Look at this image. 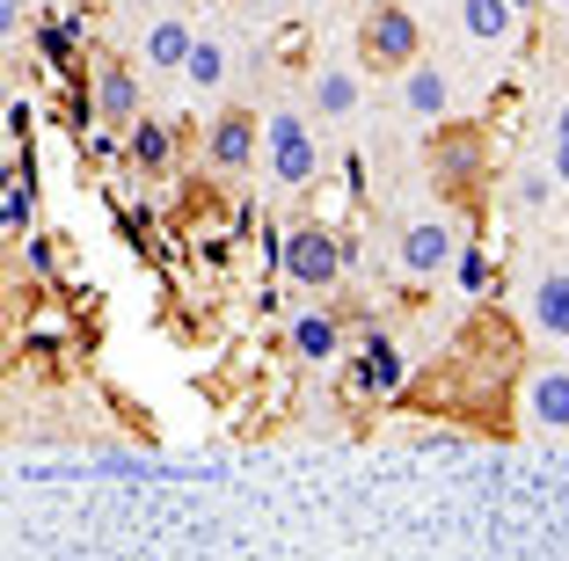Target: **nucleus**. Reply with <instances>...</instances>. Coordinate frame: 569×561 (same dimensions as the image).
Here are the masks:
<instances>
[{
  "instance_id": "obj_6",
  "label": "nucleus",
  "mask_w": 569,
  "mask_h": 561,
  "mask_svg": "<svg viewBox=\"0 0 569 561\" xmlns=\"http://www.w3.org/2000/svg\"><path fill=\"white\" fill-rule=\"evenodd\" d=\"M307 110H315L321 124H358V117H366V67H358V59H321V67L307 73Z\"/></svg>"
},
{
  "instance_id": "obj_7",
  "label": "nucleus",
  "mask_w": 569,
  "mask_h": 561,
  "mask_svg": "<svg viewBox=\"0 0 569 561\" xmlns=\"http://www.w3.org/2000/svg\"><path fill=\"white\" fill-rule=\"evenodd\" d=\"M88 110H96L102 124L132 132L139 117H147V88H139V67H124L118 51H102V59H96V81H88Z\"/></svg>"
},
{
  "instance_id": "obj_12",
  "label": "nucleus",
  "mask_w": 569,
  "mask_h": 561,
  "mask_svg": "<svg viewBox=\"0 0 569 561\" xmlns=\"http://www.w3.org/2000/svg\"><path fill=\"white\" fill-rule=\"evenodd\" d=\"M519 401H526V423H533V430L562 438V430H569V364H540Z\"/></svg>"
},
{
  "instance_id": "obj_4",
  "label": "nucleus",
  "mask_w": 569,
  "mask_h": 561,
  "mask_svg": "<svg viewBox=\"0 0 569 561\" xmlns=\"http://www.w3.org/2000/svg\"><path fill=\"white\" fill-rule=\"evenodd\" d=\"M204 168L212 176H249V168H263V110H249V102H227V110L204 117Z\"/></svg>"
},
{
  "instance_id": "obj_21",
  "label": "nucleus",
  "mask_w": 569,
  "mask_h": 561,
  "mask_svg": "<svg viewBox=\"0 0 569 561\" xmlns=\"http://www.w3.org/2000/svg\"><path fill=\"white\" fill-rule=\"evenodd\" d=\"M37 51H44V67H73V51H81V44L67 37L59 16H44V22H37Z\"/></svg>"
},
{
  "instance_id": "obj_5",
  "label": "nucleus",
  "mask_w": 569,
  "mask_h": 561,
  "mask_svg": "<svg viewBox=\"0 0 569 561\" xmlns=\"http://www.w3.org/2000/svg\"><path fill=\"white\" fill-rule=\"evenodd\" d=\"M452 256H460V227H452L446 212L402 219V233H395V270H402V278L431 284V278H446V270H452Z\"/></svg>"
},
{
  "instance_id": "obj_9",
  "label": "nucleus",
  "mask_w": 569,
  "mask_h": 561,
  "mask_svg": "<svg viewBox=\"0 0 569 561\" xmlns=\"http://www.w3.org/2000/svg\"><path fill=\"white\" fill-rule=\"evenodd\" d=\"M423 168H431L438 182H475L489 168V139L475 132V124H438L431 147H423Z\"/></svg>"
},
{
  "instance_id": "obj_14",
  "label": "nucleus",
  "mask_w": 569,
  "mask_h": 561,
  "mask_svg": "<svg viewBox=\"0 0 569 561\" xmlns=\"http://www.w3.org/2000/svg\"><path fill=\"white\" fill-rule=\"evenodd\" d=\"M190 51H198V30H190L183 16H153L147 30H139V67H153V73H183Z\"/></svg>"
},
{
  "instance_id": "obj_28",
  "label": "nucleus",
  "mask_w": 569,
  "mask_h": 561,
  "mask_svg": "<svg viewBox=\"0 0 569 561\" xmlns=\"http://www.w3.org/2000/svg\"><path fill=\"white\" fill-rule=\"evenodd\" d=\"M263 8H270V16H284V8H300V0H263Z\"/></svg>"
},
{
  "instance_id": "obj_22",
  "label": "nucleus",
  "mask_w": 569,
  "mask_h": 561,
  "mask_svg": "<svg viewBox=\"0 0 569 561\" xmlns=\"http://www.w3.org/2000/svg\"><path fill=\"white\" fill-rule=\"evenodd\" d=\"M22 263H30L37 278H51V270H59V248H51V233H30V241H22Z\"/></svg>"
},
{
  "instance_id": "obj_17",
  "label": "nucleus",
  "mask_w": 569,
  "mask_h": 561,
  "mask_svg": "<svg viewBox=\"0 0 569 561\" xmlns=\"http://www.w3.org/2000/svg\"><path fill=\"white\" fill-rule=\"evenodd\" d=\"M124 161H132L139 176H168V168H176V124H168V117H139L132 132H124Z\"/></svg>"
},
{
  "instance_id": "obj_27",
  "label": "nucleus",
  "mask_w": 569,
  "mask_h": 561,
  "mask_svg": "<svg viewBox=\"0 0 569 561\" xmlns=\"http://www.w3.org/2000/svg\"><path fill=\"white\" fill-rule=\"evenodd\" d=\"M555 139H569V102H555Z\"/></svg>"
},
{
  "instance_id": "obj_30",
  "label": "nucleus",
  "mask_w": 569,
  "mask_h": 561,
  "mask_svg": "<svg viewBox=\"0 0 569 561\" xmlns=\"http://www.w3.org/2000/svg\"><path fill=\"white\" fill-rule=\"evenodd\" d=\"M548 8H569V0H548Z\"/></svg>"
},
{
  "instance_id": "obj_3",
  "label": "nucleus",
  "mask_w": 569,
  "mask_h": 561,
  "mask_svg": "<svg viewBox=\"0 0 569 561\" xmlns=\"http://www.w3.org/2000/svg\"><path fill=\"white\" fill-rule=\"evenodd\" d=\"M343 270H351V241H343L329 219H300V227L284 233V284H300V292H329Z\"/></svg>"
},
{
  "instance_id": "obj_23",
  "label": "nucleus",
  "mask_w": 569,
  "mask_h": 561,
  "mask_svg": "<svg viewBox=\"0 0 569 561\" xmlns=\"http://www.w3.org/2000/svg\"><path fill=\"white\" fill-rule=\"evenodd\" d=\"M147 227H153V212H147V204H132V212H124V241L147 248Z\"/></svg>"
},
{
  "instance_id": "obj_13",
  "label": "nucleus",
  "mask_w": 569,
  "mask_h": 561,
  "mask_svg": "<svg viewBox=\"0 0 569 561\" xmlns=\"http://www.w3.org/2000/svg\"><path fill=\"white\" fill-rule=\"evenodd\" d=\"M176 81L190 88V96H227V81H234V44H227V37H212V30H198V51H190L183 59V73H176Z\"/></svg>"
},
{
  "instance_id": "obj_2",
  "label": "nucleus",
  "mask_w": 569,
  "mask_h": 561,
  "mask_svg": "<svg viewBox=\"0 0 569 561\" xmlns=\"http://www.w3.org/2000/svg\"><path fill=\"white\" fill-rule=\"evenodd\" d=\"M417 59H423V22H417V8L380 0V8L358 22V67H366V73H387V81H402Z\"/></svg>"
},
{
  "instance_id": "obj_18",
  "label": "nucleus",
  "mask_w": 569,
  "mask_h": 561,
  "mask_svg": "<svg viewBox=\"0 0 569 561\" xmlns=\"http://www.w3.org/2000/svg\"><path fill=\"white\" fill-rule=\"evenodd\" d=\"M446 278H452V292H460V299H489V292H497V263H489L482 241H460V256H452Z\"/></svg>"
},
{
  "instance_id": "obj_24",
  "label": "nucleus",
  "mask_w": 569,
  "mask_h": 561,
  "mask_svg": "<svg viewBox=\"0 0 569 561\" xmlns=\"http://www.w3.org/2000/svg\"><path fill=\"white\" fill-rule=\"evenodd\" d=\"M30 117H37V110H30V102H22V96L8 102V132H16V147H22V139H30Z\"/></svg>"
},
{
  "instance_id": "obj_16",
  "label": "nucleus",
  "mask_w": 569,
  "mask_h": 561,
  "mask_svg": "<svg viewBox=\"0 0 569 561\" xmlns=\"http://www.w3.org/2000/svg\"><path fill=\"white\" fill-rule=\"evenodd\" d=\"M452 22H460L468 44H511L519 8H511V0H452Z\"/></svg>"
},
{
  "instance_id": "obj_29",
  "label": "nucleus",
  "mask_w": 569,
  "mask_h": 561,
  "mask_svg": "<svg viewBox=\"0 0 569 561\" xmlns=\"http://www.w3.org/2000/svg\"><path fill=\"white\" fill-rule=\"evenodd\" d=\"M511 8H519V16H533V8H548V0H511Z\"/></svg>"
},
{
  "instance_id": "obj_8",
  "label": "nucleus",
  "mask_w": 569,
  "mask_h": 561,
  "mask_svg": "<svg viewBox=\"0 0 569 561\" xmlns=\"http://www.w3.org/2000/svg\"><path fill=\"white\" fill-rule=\"evenodd\" d=\"M402 380H409V358L395 350V335H380L366 321V335H358V350H351V394L387 401V394H402Z\"/></svg>"
},
{
  "instance_id": "obj_10",
  "label": "nucleus",
  "mask_w": 569,
  "mask_h": 561,
  "mask_svg": "<svg viewBox=\"0 0 569 561\" xmlns=\"http://www.w3.org/2000/svg\"><path fill=\"white\" fill-rule=\"evenodd\" d=\"M395 88H402V117H417V124H431V132H438V124H452V73L438 67L431 51H423Z\"/></svg>"
},
{
  "instance_id": "obj_26",
  "label": "nucleus",
  "mask_w": 569,
  "mask_h": 561,
  "mask_svg": "<svg viewBox=\"0 0 569 561\" xmlns=\"http://www.w3.org/2000/svg\"><path fill=\"white\" fill-rule=\"evenodd\" d=\"M548 161H555V176H562V190H569V139H555V153H548Z\"/></svg>"
},
{
  "instance_id": "obj_19",
  "label": "nucleus",
  "mask_w": 569,
  "mask_h": 561,
  "mask_svg": "<svg viewBox=\"0 0 569 561\" xmlns=\"http://www.w3.org/2000/svg\"><path fill=\"white\" fill-rule=\"evenodd\" d=\"M555 198H562V176H555V161H526L519 176H511V204H519V212H548Z\"/></svg>"
},
{
  "instance_id": "obj_15",
  "label": "nucleus",
  "mask_w": 569,
  "mask_h": 561,
  "mask_svg": "<svg viewBox=\"0 0 569 561\" xmlns=\"http://www.w3.org/2000/svg\"><path fill=\"white\" fill-rule=\"evenodd\" d=\"M533 329L540 335H555V343H569V263H548V270H533Z\"/></svg>"
},
{
  "instance_id": "obj_1",
  "label": "nucleus",
  "mask_w": 569,
  "mask_h": 561,
  "mask_svg": "<svg viewBox=\"0 0 569 561\" xmlns=\"http://www.w3.org/2000/svg\"><path fill=\"white\" fill-rule=\"evenodd\" d=\"M321 132H315V110H300V102H278V110H263V176L278 182L284 198H300V190H315L321 182Z\"/></svg>"
},
{
  "instance_id": "obj_25",
  "label": "nucleus",
  "mask_w": 569,
  "mask_h": 561,
  "mask_svg": "<svg viewBox=\"0 0 569 561\" xmlns=\"http://www.w3.org/2000/svg\"><path fill=\"white\" fill-rule=\"evenodd\" d=\"M59 22H67V37H73V44L88 37V8H59Z\"/></svg>"
},
{
  "instance_id": "obj_11",
  "label": "nucleus",
  "mask_w": 569,
  "mask_h": 561,
  "mask_svg": "<svg viewBox=\"0 0 569 561\" xmlns=\"http://www.w3.org/2000/svg\"><path fill=\"white\" fill-rule=\"evenodd\" d=\"M284 350L300 364H336L343 358V321H336L329 307H300V314L284 321Z\"/></svg>"
},
{
  "instance_id": "obj_20",
  "label": "nucleus",
  "mask_w": 569,
  "mask_h": 561,
  "mask_svg": "<svg viewBox=\"0 0 569 561\" xmlns=\"http://www.w3.org/2000/svg\"><path fill=\"white\" fill-rule=\"evenodd\" d=\"M0 227H8V241H30V233H37V182L30 176L8 182V198H0Z\"/></svg>"
}]
</instances>
